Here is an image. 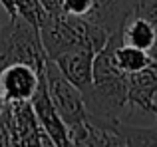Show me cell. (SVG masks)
Instances as JSON below:
<instances>
[{"mask_svg": "<svg viewBox=\"0 0 157 147\" xmlns=\"http://www.w3.org/2000/svg\"><path fill=\"white\" fill-rule=\"evenodd\" d=\"M147 0H94L92 10L86 18L104 28L107 34H117L127 22L137 14V10Z\"/></svg>", "mask_w": 157, "mask_h": 147, "instance_id": "52a82bcc", "label": "cell"}, {"mask_svg": "<svg viewBox=\"0 0 157 147\" xmlns=\"http://www.w3.org/2000/svg\"><path fill=\"white\" fill-rule=\"evenodd\" d=\"M12 129V145H44L52 147L54 141L40 125L30 100L26 101H8Z\"/></svg>", "mask_w": 157, "mask_h": 147, "instance_id": "5b68a950", "label": "cell"}, {"mask_svg": "<svg viewBox=\"0 0 157 147\" xmlns=\"http://www.w3.org/2000/svg\"><path fill=\"white\" fill-rule=\"evenodd\" d=\"M14 8H16V14H18L20 18H24L26 22L34 24L38 30L48 22V18H50V14L46 12V8L42 6L40 0H14Z\"/></svg>", "mask_w": 157, "mask_h": 147, "instance_id": "4fadbf2b", "label": "cell"}, {"mask_svg": "<svg viewBox=\"0 0 157 147\" xmlns=\"http://www.w3.org/2000/svg\"><path fill=\"white\" fill-rule=\"evenodd\" d=\"M96 52L92 48L78 46L70 48V50L58 54L56 58H50L56 62V66L60 68V72L80 89L82 93L92 85V64Z\"/></svg>", "mask_w": 157, "mask_h": 147, "instance_id": "30bf717a", "label": "cell"}, {"mask_svg": "<svg viewBox=\"0 0 157 147\" xmlns=\"http://www.w3.org/2000/svg\"><path fill=\"white\" fill-rule=\"evenodd\" d=\"M44 72V70H42ZM40 72L28 64L16 62L0 70V92L6 101H26L34 96Z\"/></svg>", "mask_w": 157, "mask_h": 147, "instance_id": "9c48e42d", "label": "cell"}, {"mask_svg": "<svg viewBox=\"0 0 157 147\" xmlns=\"http://www.w3.org/2000/svg\"><path fill=\"white\" fill-rule=\"evenodd\" d=\"M127 101L131 113L157 115V62L151 58L141 70L127 74Z\"/></svg>", "mask_w": 157, "mask_h": 147, "instance_id": "8992f818", "label": "cell"}, {"mask_svg": "<svg viewBox=\"0 0 157 147\" xmlns=\"http://www.w3.org/2000/svg\"><path fill=\"white\" fill-rule=\"evenodd\" d=\"M135 16H143V18H147L151 22V26H153L155 42H153V46H151V50H149V56L157 62V0H147V2H143V6L137 10Z\"/></svg>", "mask_w": 157, "mask_h": 147, "instance_id": "5bb4252c", "label": "cell"}, {"mask_svg": "<svg viewBox=\"0 0 157 147\" xmlns=\"http://www.w3.org/2000/svg\"><path fill=\"white\" fill-rule=\"evenodd\" d=\"M6 107V97L2 96V92H0V113H2V109Z\"/></svg>", "mask_w": 157, "mask_h": 147, "instance_id": "ac0fdd59", "label": "cell"}, {"mask_svg": "<svg viewBox=\"0 0 157 147\" xmlns=\"http://www.w3.org/2000/svg\"><path fill=\"white\" fill-rule=\"evenodd\" d=\"M94 0H64V12L74 16H88Z\"/></svg>", "mask_w": 157, "mask_h": 147, "instance_id": "9a60e30c", "label": "cell"}, {"mask_svg": "<svg viewBox=\"0 0 157 147\" xmlns=\"http://www.w3.org/2000/svg\"><path fill=\"white\" fill-rule=\"evenodd\" d=\"M111 129L121 137L123 147L157 145V125H135L131 121H117L111 125Z\"/></svg>", "mask_w": 157, "mask_h": 147, "instance_id": "8fae6325", "label": "cell"}, {"mask_svg": "<svg viewBox=\"0 0 157 147\" xmlns=\"http://www.w3.org/2000/svg\"><path fill=\"white\" fill-rule=\"evenodd\" d=\"M16 62L28 64L42 72L46 52L34 24L20 16H8V20H0V70Z\"/></svg>", "mask_w": 157, "mask_h": 147, "instance_id": "3957f363", "label": "cell"}, {"mask_svg": "<svg viewBox=\"0 0 157 147\" xmlns=\"http://www.w3.org/2000/svg\"><path fill=\"white\" fill-rule=\"evenodd\" d=\"M38 32L48 58H56L58 54L78 46H86L92 48L94 52H100L109 38L104 28L94 24L86 16H74L66 12L50 16Z\"/></svg>", "mask_w": 157, "mask_h": 147, "instance_id": "7a4b0ae2", "label": "cell"}, {"mask_svg": "<svg viewBox=\"0 0 157 147\" xmlns=\"http://www.w3.org/2000/svg\"><path fill=\"white\" fill-rule=\"evenodd\" d=\"M30 104H32V109H34L40 125H42V127L46 129V133L52 137L54 145H60V147L72 145V141H70V137H68V129H66L64 121H62L60 113L56 111V105H54V101L50 97L44 72H40L38 88H36L34 96L30 97Z\"/></svg>", "mask_w": 157, "mask_h": 147, "instance_id": "ba28073f", "label": "cell"}, {"mask_svg": "<svg viewBox=\"0 0 157 147\" xmlns=\"http://www.w3.org/2000/svg\"><path fill=\"white\" fill-rule=\"evenodd\" d=\"M44 76H46V85L50 97L56 105V111L60 113L62 121H64L66 129L74 131L78 129L86 119H88V109H86L84 93L60 72L56 62L46 56V64H44Z\"/></svg>", "mask_w": 157, "mask_h": 147, "instance_id": "277c9868", "label": "cell"}, {"mask_svg": "<svg viewBox=\"0 0 157 147\" xmlns=\"http://www.w3.org/2000/svg\"><path fill=\"white\" fill-rule=\"evenodd\" d=\"M121 38H123V42L131 44V46L149 52L151 46H153V42H155V30H153V26H151V22L147 18H143V16H133V18L123 26Z\"/></svg>", "mask_w": 157, "mask_h": 147, "instance_id": "7c38bea8", "label": "cell"}, {"mask_svg": "<svg viewBox=\"0 0 157 147\" xmlns=\"http://www.w3.org/2000/svg\"><path fill=\"white\" fill-rule=\"evenodd\" d=\"M84 101L88 117L105 127L133 119L127 101V74L113 62V36H109L105 46L94 56L92 85L84 92Z\"/></svg>", "mask_w": 157, "mask_h": 147, "instance_id": "6da1fadb", "label": "cell"}, {"mask_svg": "<svg viewBox=\"0 0 157 147\" xmlns=\"http://www.w3.org/2000/svg\"><path fill=\"white\" fill-rule=\"evenodd\" d=\"M0 145H12V129H10V113H8V101L6 107L0 113Z\"/></svg>", "mask_w": 157, "mask_h": 147, "instance_id": "2e32d148", "label": "cell"}, {"mask_svg": "<svg viewBox=\"0 0 157 147\" xmlns=\"http://www.w3.org/2000/svg\"><path fill=\"white\" fill-rule=\"evenodd\" d=\"M0 6L4 8L8 16H18L16 14V8H14V0H0Z\"/></svg>", "mask_w": 157, "mask_h": 147, "instance_id": "e0dca14e", "label": "cell"}]
</instances>
